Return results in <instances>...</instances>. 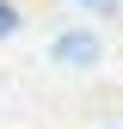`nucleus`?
<instances>
[{
    "mask_svg": "<svg viewBox=\"0 0 123 129\" xmlns=\"http://www.w3.org/2000/svg\"><path fill=\"white\" fill-rule=\"evenodd\" d=\"M92 55H99V43H92L86 31H68V37L55 43V61H74V68H86Z\"/></svg>",
    "mask_w": 123,
    "mask_h": 129,
    "instance_id": "nucleus-1",
    "label": "nucleus"
},
{
    "mask_svg": "<svg viewBox=\"0 0 123 129\" xmlns=\"http://www.w3.org/2000/svg\"><path fill=\"white\" fill-rule=\"evenodd\" d=\"M6 31H19V6H6V0H0V37H6Z\"/></svg>",
    "mask_w": 123,
    "mask_h": 129,
    "instance_id": "nucleus-2",
    "label": "nucleus"
}]
</instances>
